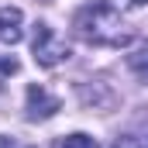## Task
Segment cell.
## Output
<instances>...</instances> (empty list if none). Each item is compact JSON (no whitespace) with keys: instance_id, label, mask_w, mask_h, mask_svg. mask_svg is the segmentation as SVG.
Wrapping results in <instances>:
<instances>
[{"instance_id":"8","label":"cell","mask_w":148,"mask_h":148,"mask_svg":"<svg viewBox=\"0 0 148 148\" xmlns=\"http://www.w3.org/2000/svg\"><path fill=\"white\" fill-rule=\"evenodd\" d=\"M138 148H148V131L141 134V141H138Z\"/></svg>"},{"instance_id":"2","label":"cell","mask_w":148,"mask_h":148,"mask_svg":"<svg viewBox=\"0 0 148 148\" xmlns=\"http://www.w3.org/2000/svg\"><path fill=\"white\" fill-rule=\"evenodd\" d=\"M31 48H35V62H38V66H48V69L69 59V48L55 38V31H52L48 24H38V28H35V41H31Z\"/></svg>"},{"instance_id":"1","label":"cell","mask_w":148,"mask_h":148,"mask_svg":"<svg viewBox=\"0 0 148 148\" xmlns=\"http://www.w3.org/2000/svg\"><path fill=\"white\" fill-rule=\"evenodd\" d=\"M76 35L90 45H107V48H121V45H131V31L124 24V17L117 14V7L103 3V0H93L86 7H79L73 17Z\"/></svg>"},{"instance_id":"9","label":"cell","mask_w":148,"mask_h":148,"mask_svg":"<svg viewBox=\"0 0 148 148\" xmlns=\"http://www.w3.org/2000/svg\"><path fill=\"white\" fill-rule=\"evenodd\" d=\"M131 3H138V7H141V3H148V0H131Z\"/></svg>"},{"instance_id":"5","label":"cell","mask_w":148,"mask_h":148,"mask_svg":"<svg viewBox=\"0 0 148 148\" xmlns=\"http://www.w3.org/2000/svg\"><path fill=\"white\" fill-rule=\"evenodd\" d=\"M127 66L141 76V79H148V41H141V45L127 55Z\"/></svg>"},{"instance_id":"3","label":"cell","mask_w":148,"mask_h":148,"mask_svg":"<svg viewBox=\"0 0 148 148\" xmlns=\"http://www.w3.org/2000/svg\"><path fill=\"white\" fill-rule=\"evenodd\" d=\"M55 110H59V100L55 97H48L41 86H28V117L31 121H45Z\"/></svg>"},{"instance_id":"7","label":"cell","mask_w":148,"mask_h":148,"mask_svg":"<svg viewBox=\"0 0 148 148\" xmlns=\"http://www.w3.org/2000/svg\"><path fill=\"white\" fill-rule=\"evenodd\" d=\"M0 148H14V141L10 138H0Z\"/></svg>"},{"instance_id":"6","label":"cell","mask_w":148,"mask_h":148,"mask_svg":"<svg viewBox=\"0 0 148 148\" xmlns=\"http://www.w3.org/2000/svg\"><path fill=\"white\" fill-rule=\"evenodd\" d=\"M62 148H97V141H93L90 134H69V138L62 141Z\"/></svg>"},{"instance_id":"4","label":"cell","mask_w":148,"mask_h":148,"mask_svg":"<svg viewBox=\"0 0 148 148\" xmlns=\"http://www.w3.org/2000/svg\"><path fill=\"white\" fill-rule=\"evenodd\" d=\"M0 41H7V45L21 41V10L17 7H0Z\"/></svg>"}]
</instances>
